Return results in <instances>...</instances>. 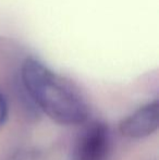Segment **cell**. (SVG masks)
Returning a JSON list of instances; mask_svg holds the SVG:
<instances>
[{
  "label": "cell",
  "instance_id": "obj_1",
  "mask_svg": "<svg viewBox=\"0 0 159 160\" xmlns=\"http://www.w3.org/2000/svg\"><path fill=\"white\" fill-rule=\"evenodd\" d=\"M20 78L31 101L55 122L77 125L87 120L88 107L79 92L38 60L26 59Z\"/></svg>",
  "mask_w": 159,
  "mask_h": 160
},
{
  "label": "cell",
  "instance_id": "obj_2",
  "mask_svg": "<svg viewBox=\"0 0 159 160\" xmlns=\"http://www.w3.org/2000/svg\"><path fill=\"white\" fill-rule=\"evenodd\" d=\"M110 149L109 128L93 122L81 132L72 150V160H107Z\"/></svg>",
  "mask_w": 159,
  "mask_h": 160
},
{
  "label": "cell",
  "instance_id": "obj_3",
  "mask_svg": "<svg viewBox=\"0 0 159 160\" xmlns=\"http://www.w3.org/2000/svg\"><path fill=\"white\" fill-rule=\"evenodd\" d=\"M159 103L158 100L141 107L120 122L121 134L130 138H144L158 128Z\"/></svg>",
  "mask_w": 159,
  "mask_h": 160
},
{
  "label": "cell",
  "instance_id": "obj_4",
  "mask_svg": "<svg viewBox=\"0 0 159 160\" xmlns=\"http://www.w3.org/2000/svg\"><path fill=\"white\" fill-rule=\"evenodd\" d=\"M8 114H9V106L8 100L4 94L0 91V128L6 124L7 120H8Z\"/></svg>",
  "mask_w": 159,
  "mask_h": 160
}]
</instances>
